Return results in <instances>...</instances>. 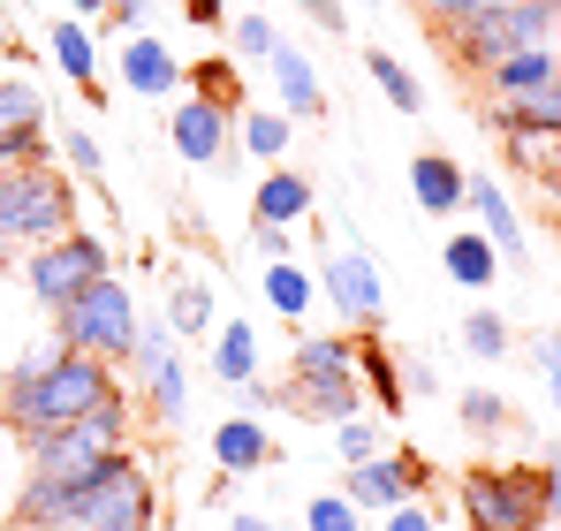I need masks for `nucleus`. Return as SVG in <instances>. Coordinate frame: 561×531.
Masks as SVG:
<instances>
[{"label":"nucleus","mask_w":561,"mask_h":531,"mask_svg":"<svg viewBox=\"0 0 561 531\" xmlns=\"http://www.w3.org/2000/svg\"><path fill=\"white\" fill-rule=\"evenodd\" d=\"M228 531H274V524H266L259 509H243V517H228Z\"/></svg>","instance_id":"nucleus-45"},{"label":"nucleus","mask_w":561,"mask_h":531,"mask_svg":"<svg viewBox=\"0 0 561 531\" xmlns=\"http://www.w3.org/2000/svg\"><path fill=\"white\" fill-rule=\"evenodd\" d=\"M433 23H463V15H478V0H417Z\"/></svg>","instance_id":"nucleus-37"},{"label":"nucleus","mask_w":561,"mask_h":531,"mask_svg":"<svg viewBox=\"0 0 561 531\" xmlns=\"http://www.w3.org/2000/svg\"><path fill=\"white\" fill-rule=\"evenodd\" d=\"M213 372H220L228 387L259 380V327H251V319H228V327H220V342H213Z\"/></svg>","instance_id":"nucleus-24"},{"label":"nucleus","mask_w":561,"mask_h":531,"mask_svg":"<svg viewBox=\"0 0 561 531\" xmlns=\"http://www.w3.org/2000/svg\"><path fill=\"white\" fill-rule=\"evenodd\" d=\"M168 327L190 335V342H205V327H213V289H205V281H175V296H168Z\"/></svg>","instance_id":"nucleus-25"},{"label":"nucleus","mask_w":561,"mask_h":531,"mask_svg":"<svg viewBox=\"0 0 561 531\" xmlns=\"http://www.w3.org/2000/svg\"><path fill=\"white\" fill-rule=\"evenodd\" d=\"M266 69H274V84H280V99H288V114H304V122H311V114H327L319 69H311V61H304L288 38H274V46H266Z\"/></svg>","instance_id":"nucleus-17"},{"label":"nucleus","mask_w":561,"mask_h":531,"mask_svg":"<svg viewBox=\"0 0 561 531\" xmlns=\"http://www.w3.org/2000/svg\"><path fill=\"white\" fill-rule=\"evenodd\" d=\"M304 213H311V182L296 176V168H274V176L259 182L251 221H274V228H288V221H304Z\"/></svg>","instance_id":"nucleus-23"},{"label":"nucleus","mask_w":561,"mask_h":531,"mask_svg":"<svg viewBox=\"0 0 561 531\" xmlns=\"http://www.w3.org/2000/svg\"><path fill=\"white\" fill-rule=\"evenodd\" d=\"M129 357H137V395L152 403V418H160V426H175V418H183V403H190V380H183V357H175V335H168L160 319H145Z\"/></svg>","instance_id":"nucleus-11"},{"label":"nucleus","mask_w":561,"mask_h":531,"mask_svg":"<svg viewBox=\"0 0 561 531\" xmlns=\"http://www.w3.org/2000/svg\"><path fill=\"white\" fill-rule=\"evenodd\" d=\"M266 304H274L280 319H304V312H311V273L288 266V259H274L266 266Z\"/></svg>","instance_id":"nucleus-26"},{"label":"nucleus","mask_w":561,"mask_h":531,"mask_svg":"<svg viewBox=\"0 0 561 531\" xmlns=\"http://www.w3.org/2000/svg\"><path fill=\"white\" fill-rule=\"evenodd\" d=\"M122 77H129V91H145V99H168V91L183 84V61L160 38H129L122 46Z\"/></svg>","instance_id":"nucleus-19"},{"label":"nucleus","mask_w":561,"mask_h":531,"mask_svg":"<svg viewBox=\"0 0 561 531\" xmlns=\"http://www.w3.org/2000/svg\"><path fill=\"white\" fill-rule=\"evenodd\" d=\"M69 221H77V197H69V182L54 176L46 160H15V168H0V259L54 244Z\"/></svg>","instance_id":"nucleus-4"},{"label":"nucleus","mask_w":561,"mask_h":531,"mask_svg":"<svg viewBox=\"0 0 561 531\" xmlns=\"http://www.w3.org/2000/svg\"><path fill=\"white\" fill-rule=\"evenodd\" d=\"M554 69H561L554 46H516V54H501V61L485 69V84H493V99H516V91L554 84Z\"/></svg>","instance_id":"nucleus-20"},{"label":"nucleus","mask_w":561,"mask_h":531,"mask_svg":"<svg viewBox=\"0 0 561 531\" xmlns=\"http://www.w3.org/2000/svg\"><path fill=\"white\" fill-rule=\"evenodd\" d=\"M69 8H77V15H106V0H69Z\"/></svg>","instance_id":"nucleus-46"},{"label":"nucleus","mask_w":561,"mask_h":531,"mask_svg":"<svg viewBox=\"0 0 561 531\" xmlns=\"http://www.w3.org/2000/svg\"><path fill=\"white\" fill-rule=\"evenodd\" d=\"M259 251H266V259H288V228H274V221H259Z\"/></svg>","instance_id":"nucleus-39"},{"label":"nucleus","mask_w":561,"mask_h":531,"mask_svg":"<svg viewBox=\"0 0 561 531\" xmlns=\"http://www.w3.org/2000/svg\"><path fill=\"white\" fill-rule=\"evenodd\" d=\"M448 281L456 289H493L501 281V251L485 244V228H456L448 236Z\"/></svg>","instance_id":"nucleus-22"},{"label":"nucleus","mask_w":561,"mask_h":531,"mask_svg":"<svg viewBox=\"0 0 561 531\" xmlns=\"http://www.w3.org/2000/svg\"><path fill=\"white\" fill-rule=\"evenodd\" d=\"M387 531H440V524H433V509L410 494V501H394V509H387Z\"/></svg>","instance_id":"nucleus-35"},{"label":"nucleus","mask_w":561,"mask_h":531,"mask_svg":"<svg viewBox=\"0 0 561 531\" xmlns=\"http://www.w3.org/2000/svg\"><path fill=\"white\" fill-rule=\"evenodd\" d=\"M183 8H190V23H205V31L220 23V0H183Z\"/></svg>","instance_id":"nucleus-44"},{"label":"nucleus","mask_w":561,"mask_h":531,"mask_svg":"<svg viewBox=\"0 0 561 531\" xmlns=\"http://www.w3.org/2000/svg\"><path fill=\"white\" fill-rule=\"evenodd\" d=\"M448 38H456V54H463L470 69H493L501 54L547 46V38H554V0H508V8L463 15V23H448Z\"/></svg>","instance_id":"nucleus-9"},{"label":"nucleus","mask_w":561,"mask_h":531,"mask_svg":"<svg viewBox=\"0 0 561 531\" xmlns=\"http://www.w3.org/2000/svg\"><path fill=\"white\" fill-rule=\"evenodd\" d=\"M280 31L274 23H266V15H243V23H236V46H243V54H259V61H266V46H274Z\"/></svg>","instance_id":"nucleus-36"},{"label":"nucleus","mask_w":561,"mask_h":531,"mask_svg":"<svg viewBox=\"0 0 561 531\" xmlns=\"http://www.w3.org/2000/svg\"><path fill=\"white\" fill-rule=\"evenodd\" d=\"M357 380H365V403H379L387 418L410 410V403H402V357L387 350V342H373V335L357 342Z\"/></svg>","instance_id":"nucleus-21"},{"label":"nucleus","mask_w":561,"mask_h":531,"mask_svg":"<svg viewBox=\"0 0 561 531\" xmlns=\"http://www.w3.org/2000/svg\"><path fill=\"white\" fill-rule=\"evenodd\" d=\"M280 403L304 410V418H327V426L357 418V410H365L357 342H350V335H304V342H296V364H288V380H280Z\"/></svg>","instance_id":"nucleus-3"},{"label":"nucleus","mask_w":561,"mask_h":531,"mask_svg":"<svg viewBox=\"0 0 561 531\" xmlns=\"http://www.w3.org/2000/svg\"><path fill=\"white\" fill-rule=\"evenodd\" d=\"M61 524L77 531H152V517H160V494H152V471L122 448L114 455V471H99L92 486L69 501V509H54Z\"/></svg>","instance_id":"nucleus-6"},{"label":"nucleus","mask_w":561,"mask_h":531,"mask_svg":"<svg viewBox=\"0 0 561 531\" xmlns=\"http://www.w3.org/2000/svg\"><path fill=\"white\" fill-rule=\"evenodd\" d=\"M463 524L470 531H539L547 524V463H470Z\"/></svg>","instance_id":"nucleus-5"},{"label":"nucleus","mask_w":561,"mask_h":531,"mask_svg":"<svg viewBox=\"0 0 561 531\" xmlns=\"http://www.w3.org/2000/svg\"><path fill=\"white\" fill-rule=\"evenodd\" d=\"M69 160H77L84 176H99V168H106V160H99V145L84 137V129H69Z\"/></svg>","instance_id":"nucleus-38"},{"label":"nucleus","mask_w":561,"mask_h":531,"mask_svg":"<svg viewBox=\"0 0 561 531\" xmlns=\"http://www.w3.org/2000/svg\"><path fill=\"white\" fill-rule=\"evenodd\" d=\"M554 410H561V380H554Z\"/></svg>","instance_id":"nucleus-48"},{"label":"nucleus","mask_w":561,"mask_h":531,"mask_svg":"<svg viewBox=\"0 0 561 531\" xmlns=\"http://www.w3.org/2000/svg\"><path fill=\"white\" fill-rule=\"evenodd\" d=\"M168 129H175V152H183V160H197V168H228V106L183 99Z\"/></svg>","instance_id":"nucleus-14"},{"label":"nucleus","mask_w":561,"mask_h":531,"mask_svg":"<svg viewBox=\"0 0 561 531\" xmlns=\"http://www.w3.org/2000/svg\"><path fill=\"white\" fill-rule=\"evenodd\" d=\"M402 387H410V395H433V364L410 357V364H402Z\"/></svg>","instance_id":"nucleus-40"},{"label":"nucleus","mask_w":561,"mask_h":531,"mask_svg":"<svg viewBox=\"0 0 561 531\" xmlns=\"http://www.w3.org/2000/svg\"><path fill=\"white\" fill-rule=\"evenodd\" d=\"M327 304H334L342 319L373 327L379 312H387V281H379V266L365 259V251H342V259H327Z\"/></svg>","instance_id":"nucleus-12"},{"label":"nucleus","mask_w":561,"mask_h":531,"mask_svg":"<svg viewBox=\"0 0 561 531\" xmlns=\"http://www.w3.org/2000/svg\"><path fill=\"white\" fill-rule=\"evenodd\" d=\"M54 61L84 84V99H92V69H99V54H92V38H84V23H54Z\"/></svg>","instance_id":"nucleus-27"},{"label":"nucleus","mask_w":561,"mask_h":531,"mask_svg":"<svg viewBox=\"0 0 561 531\" xmlns=\"http://www.w3.org/2000/svg\"><path fill=\"white\" fill-rule=\"evenodd\" d=\"M213 463H220V478H251V471H266V463H274L266 418H251V410L220 418V426H213Z\"/></svg>","instance_id":"nucleus-15"},{"label":"nucleus","mask_w":561,"mask_h":531,"mask_svg":"<svg viewBox=\"0 0 561 531\" xmlns=\"http://www.w3.org/2000/svg\"><path fill=\"white\" fill-rule=\"evenodd\" d=\"M54 319H61V342H69V350H92V357H106V364L137 350V304H129V289H122L114 273H99L92 289L69 296Z\"/></svg>","instance_id":"nucleus-7"},{"label":"nucleus","mask_w":561,"mask_h":531,"mask_svg":"<svg viewBox=\"0 0 561 531\" xmlns=\"http://www.w3.org/2000/svg\"><path fill=\"white\" fill-rule=\"evenodd\" d=\"M304 524L311 531H365V509H357L350 494H319V501L304 509Z\"/></svg>","instance_id":"nucleus-31"},{"label":"nucleus","mask_w":561,"mask_h":531,"mask_svg":"<svg viewBox=\"0 0 561 531\" xmlns=\"http://www.w3.org/2000/svg\"><path fill=\"white\" fill-rule=\"evenodd\" d=\"M463 350L485 357V364H501V357H508V319H501V312H470L463 319Z\"/></svg>","instance_id":"nucleus-30"},{"label":"nucleus","mask_w":561,"mask_h":531,"mask_svg":"<svg viewBox=\"0 0 561 531\" xmlns=\"http://www.w3.org/2000/svg\"><path fill=\"white\" fill-rule=\"evenodd\" d=\"M463 426L478 433V441H493V433H508V403H501L493 387H478V395H463Z\"/></svg>","instance_id":"nucleus-32"},{"label":"nucleus","mask_w":561,"mask_h":531,"mask_svg":"<svg viewBox=\"0 0 561 531\" xmlns=\"http://www.w3.org/2000/svg\"><path fill=\"white\" fill-rule=\"evenodd\" d=\"M554 91H561V69H554Z\"/></svg>","instance_id":"nucleus-49"},{"label":"nucleus","mask_w":561,"mask_h":531,"mask_svg":"<svg viewBox=\"0 0 561 531\" xmlns=\"http://www.w3.org/2000/svg\"><path fill=\"white\" fill-rule=\"evenodd\" d=\"M410 190H417V205H425L433 221H456V205H463V168H456L448 152H417V160H410Z\"/></svg>","instance_id":"nucleus-18"},{"label":"nucleus","mask_w":561,"mask_h":531,"mask_svg":"<svg viewBox=\"0 0 561 531\" xmlns=\"http://www.w3.org/2000/svg\"><path fill=\"white\" fill-rule=\"evenodd\" d=\"M122 395V380H114V364L92 350H38L23 357L8 380H0V426L15 433V441H31V433H54V426H77V418H92L99 403H114Z\"/></svg>","instance_id":"nucleus-2"},{"label":"nucleus","mask_w":561,"mask_h":531,"mask_svg":"<svg viewBox=\"0 0 561 531\" xmlns=\"http://www.w3.org/2000/svg\"><path fill=\"white\" fill-rule=\"evenodd\" d=\"M46 160V99L31 84H0V168Z\"/></svg>","instance_id":"nucleus-13"},{"label":"nucleus","mask_w":561,"mask_h":531,"mask_svg":"<svg viewBox=\"0 0 561 531\" xmlns=\"http://www.w3.org/2000/svg\"><path fill=\"white\" fill-rule=\"evenodd\" d=\"M122 448H129V395L99 403L77 426L31 433L23 441V486H15V524H46L54 509H69L99 471H114Z\"/></svg>","instance_id":"nucleus-1"},{"label":"nucleus","mask_w":561,"mask_h":531,"mask_svg":"<svg viewBox=\"0 0 561 531\" xmlns=\"http://www.w3.org/2000/svg\"><path fill=\"white\" fill-rule=\"evenodd\" d=\"M197 99H213V106H228V114H236V106H243L236 69H228V61H205V69H197Z\"/></svg>","instance_id":"nucleus-34"},{"label":"nucleus","mask_w":561,"mask_h":531,"mask_svg":"<svg viewBox=\"0 0 561 531\" xmlns=\"http://www.w3.org/2000/svg\"><path fill=\"white\" fill-rule=\"evenodd\" d=\"M547 46H561V0H554V38H547Z\"/></svg>","instance_id":"nucleus-47"},{"label":"nucleus","mask_w":561,"mask_h":531,"mask_svg":"<svg viewBox=\"0 0 561 531\" xmlns=\"http://www.w3.org/2000/svg\"><path fill=\"white\" fill-rule=\"evenodd\" d=\"M99 273H114L106 244L84 236V228H61L54 244H38V251L23 259V296H31V304H46V312H61L69 296H84V289H92Z\"/></svg>","instance_id":"nucleus-8"},{"label":"nucleus","mask_w":561,"mask_h":531,"mask_svg":"<svg viewBox=\"0 0 561 531\" xmlns=\"http://www.w3.org/2000/svg\"><path fill=\"white\" fill-rule=\"evenodd\" d=\"M531 350H539V364H547V380H561V335H539Z\"/></svg>","instance_id":"nucleus-41"},{"label":"nucleus","mask_w":561,"mask_h":531,"mask_svg":"<svg viewBox=\"0 0 561 531\" xmlns=\"http://www.w3.org/2000/svg\"><path fill=\"white\" fill-rule=\"evenodd\" d=\"M425 478H433V463H425L417 448H379V455H365V463H350L342 494H350L357 509H373V517H387L394 501L425 494Z\"/></svg>","instance_id":"nucleus-10"},{"label":"nucleus","mask_w":561,"mask_h":531,"mask_svg":"<svg viewBox=\"0 0 561 531\" xmlns=\"http://www.w3.org/2000/svg\"><path fill=\"white\" fill-rule=\"evenodd\" d=\"M334 441H342V463H365V455H379V448H387V433H379L373 418L357 410V418H342V426H334Z\"/></svg>","instance_id":"nucleus-33"},{"label":"nucleus","mask_w":561,"mask_h":531,"mask_svg":"<svg viewBox=\"0 0 561 531\" xmlns=\"http://www.w3.org/2000/svg\"><path fill=\"white\" fill-rule=\"evenodd\" d=\"M243 152H251V160H280V152H288V114H266V106L243 114Z\"/></svg>","instance_id":"nucleus-29"},{"label":"nucleus","mask_w":561,"mask_h":531,"mask_svg":"<svg viewBox=\"0 0 561 531\" xmlns=\"http://www.w3.org/2000/svg\"><path fill=\"white\" fill-rule=\"evenodd\" d=\"M365 69H373V84L387 91V99H394V106H402V114H417V106H425V91H417V77H410V69H402V61H394V54H365Z\"/></svg>","instance_id":"nucleus-28"},{"label":"nucleus","mask_w":561,"mask_h":531,"mask_svg":"<svg viewBox=\"0 0 561 531\" xmlns=\"http://www.w3.org/2000/svg\"><path fill=\"white\" fill-rule=\"evenodd\" d=\"M463 205L485 221V244H493L508 266H524V228H516V213H508L501 182H493V176H463Z\"/></svg>","instance_id":"nucleus-16"},{"label":"nucleus","mask_w":561,"mask_h":531,"mask_svg":"<svg viewBox=\"0 0 561 531\" xmlns=\"http://www.w3.org/2000/svg\"><path fill=\"white\" fill-rule=\"evenodd\" d=\"M547 524H561V463H547Z\"/></svg>","instance_id":"nucleus-43"},{"label":"nucleus","mask_w":561,"mask_h":531,"mask_svg":"<svg viewBox=\"0 0 561 531\" xmlns=\"http://www.w3.org/2000/svg\"><path fill=\"white\" fill-rule=\"evenodd\" d=\"M296 8H311V15H319L327 31H342V0H296Z\"/></svg>","instance_id":"nucleus-42"}]
</instances>
